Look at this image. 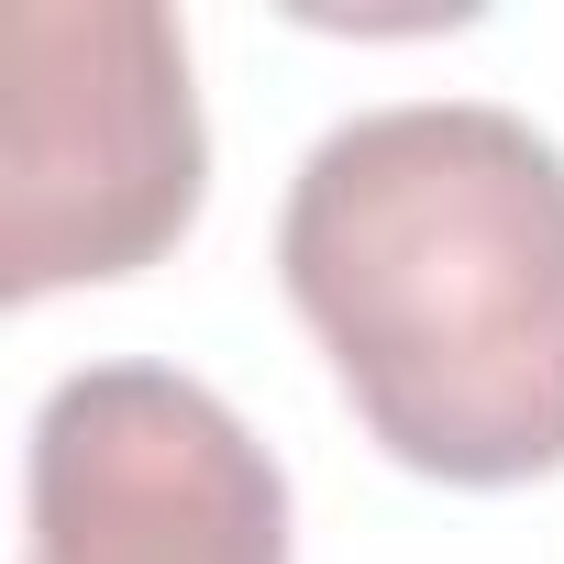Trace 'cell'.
Returning <instances> with one entry per match:
<instances>
[{"instance_id":"cell-2","label":"cell","mask_w":564,"mask_h":564,"mask_svg":"<svg viewBox=\"0 0 564 564\" xmlns=\"http://www.w3.org/2000/svg\"><path fill=\"white\" fill-rule=\"evenodd\" d=\"M0 133V300L133 276L199 221L210 133L155 0H12Z\"/></svg>"},{"instance_id":"cell-1","label":"cell","mask_w":564,"mask_h":564,"mask_svg":"<svg viewBox=\"0 0 564 564\" xmlns=\"http://www.w3.org/2000/svg\"><path fill=\"white\" fill-rule=\"evenodd\" d=\"M276 276L410 476L531 487L564 465V144L520 111L333 122L276 210Z\"/></svg>"},{"instance_id":"cell-3","label":"cell","mask_w":564,"mask_h":564,"mask_svg":"<svg viewBox=\"0 0 564 564\" xmlns=\"http://www.w3.org/2000/svg\"><path fill=\"white\" fill-rule=\"evenodd\" d=\"M23 564H289V476L199 377L78 366L34 410Z\"/></svg>"}]
</instances>
